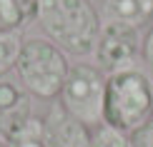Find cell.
Returning <instances> with one entry per match:
<instances>
[{
  "label": "cell",
  "mask_w": 153,
  "mask_h": 147,
  "mask_svg": "<svg viewBox=\"0 0 153 147\" xmlns=\"http://www.w3.org/2000/svg\"><path fill=\"white\" fill-rule=\"evenodd\" d=\"M58 102L85 127H98L103 122L105 107V75L95 65H73L58 95Z\"/></svg>",
  "instance_id": "cell-4"
},
{
  "label": "cell",
  "mask_w": 153,
  "mask_h": 147,
  "mask_svg": "<svg viewBox=\"0 0 153 147\" xmlns=\"http://www.w3.org/2000/svg\"><path fill=\"white\" fill-rule=\"evenodd\" d=\"M30 117H35L33 95L23 85L0 80V137L10 140Z\"/></svg>",
  "instance_id": "cell-7"
},
{
  "label": "cell",
  "mask_w": 153,
  "mask_h": 147,
  "mask_svg": "<svg viewBox=\"0 0 153 147\" xmlns=\"http://www.w3.org/2000/svg\"><path fill=\"white\" fill-rule=\"evenodd\" d=\"M153 120V80L141 67L105 75L103 122L133 135Z\"/></svg>",
  "instance_id": "cell-2"
},
{
  "label": "cell",
  "mask_w": 153,
  "mask_h": 147,
  "mask_svg": "<svg viewBox=\"0 0 153 147\" xmlns=\"http://www.w3.org/2000/svg\"><path fill=\"white\" fill-rule=\"evenodd\" d=\"M45 147H93V130L73 117L60 102H53L43 117Z\"/></svg>",
  "instance_id": "cell-6"
},
{
  "label": "cell",
  "mask_w": 153,
  "mask_h": 147,
  "mask_svg": "<svg viewBox=\"0 0 153 147\" xmlns=\"http://www.w3.org/2000/svg\"><path fill=\"white\" fill-rule=\"evenodd\" d=\"M35 20L63 53L93 55L100 15L88 0H38Z\"/></svg>",
  "instance_id": "cell-1"
},
{
  "label": "cell",
  "mask_w": 153,
  "mask_h": 147,
  "mask_svg": "<svg viewBox=\"0 0 153 147\" xmlns=\"http://www.w3.org/2000/svg\"><path fill=\"white\" fill-rule=\"evenodd\" d=\"M143 60L148 62V70L153 75V28L148 30V35H146V40H143Z\"/></svg>",
  "instance_id": "cell-13"
},
{
  "label": "cell",
  "mask_w": 153,
  "mask_h": 147,
  "mask_svg": "<svg viewBox=\"0 0 153 147\" xmlns=\"http://www.w3.org/2000/svg\"><path fill=\"white\" fill-rule=\"evenodd\" d=\"M93 147H133V142L128 132L100 122L98 127H93Z\"/></svg>",
  "instance_id": "cell-11"
},
{
  "label": "cell",
  "mask_w": 153,
  "mask_h": 147,
  "mask_svg": "<svg viewBox=\"0 0 153 147\" xmlns=\"http://www.w3.org/2000/svg\"><path fill=\"white\" fill-rule=\"evenodd\" d=\"M35 12L38 0H0V30H23Z\"/></svg>",
  "instance_id": "cell-9"
},
{
  "label": "cell",
  "mask_w": 153,
  "mask_h": 147,
  "mask_svg": "<svg viewBox=\"0 0 153 147\" xmlns=\"http://www.w3.org/2000/svg\"><path fill=\"white\" fill-rule=\"evenodd\" d=\"M141 55H143V37L138 35V28L120 23H100L93 57L95 67L103 75L138 67L136 62Z\"/></svg>",
  "instance_id": "cell-5"
},
{
  "label": "cell",
  "mask_w": 153,
  "mask_h": 147,
  "mask_svg": "<svg viewBox=\"0 0 153 147\" xmlns=\"http://www.w3.org/2000/svg\"><path fill=\"white\" fill-rule=\"evenodd\" d=\"M0 147H8V142H5V140H3V137H0Z\"/></svg>",
  "instance_id": "cell-14"
},
{
  "label": "cell",
  "mask_w": 153,
  "mask_h": 147,
  "mask_svg": "<svg viewBox=\"0 0 153 147\" xmlns=\"http://www.w3.org/2000/svg\"><path fill=\"white\" fill-rule=\"evenodd\" d=\"M15 70L20 85L30 95L40 100H55L68 80L71 65H68L65 53L55 42L45 37H28L23 42Z\"/></svg>",
  "instance_id": "cell-3"
},
{
  "label": "cell",
  "mask_w": 153,
  "mask_h": 147,
  "mask_svg": "<svg viewBox=\"0 0 153 147\" xmlns=\"http://www.w3.org/2000/svg\"><path fill=\"white\" fill-rule=\"evenodd\" d=\"M23 42H25L23 30H0V78L10 70H15Z\"/></svg>",
  "instance_id": "cell-10"
},
{
  "label": "cell",
  "mask_w": 153,
  "mask_h": 147,
  "mask_svg": "<svg viewBox=\"0 0 153 147\" xmlns=\"http://www.w3.org/2000/svg\"><path fill=\"white\" fill-rule=\"evenodd\" d=\"M131 142H133V147H153V120H151V122H146L141 130L133 132Z\"/></svg>",
  "instance_id": "cell-12"
},
{
  "label": "cell",
  "mask_w": 153,
  "mask_h": 147,
  "mask_svg": "<svg viewBox=\"0 0 153 147\" xmlns=\"http://www.w3.org/2000/svg\"><path fill=\"white\" fill-rule=\"evenodd\" d=\"M100 23H120L141 30L153 20V0H103Z\"/></svg>",
  "instance_id": "cell-8"
}]
</instances>
